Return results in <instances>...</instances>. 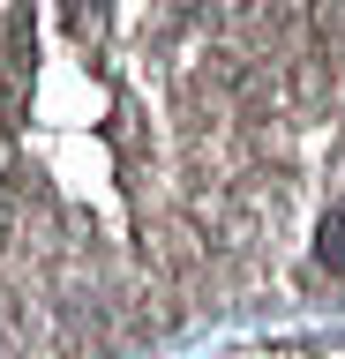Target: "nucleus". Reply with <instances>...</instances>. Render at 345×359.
I'll return each mask as SVG.
<instances>
[{"label":"nucleus","instance_id":"f257e3e1","mask_svg":"<svg viewBox=\"0 0 345 359\" xmlns=\"http://www.w3.org/2000/svg\"><path fill=\"white\" fill-rule=\"evenodd\" d=\"M323 262H330V269L345 277V202L330 210V217H323Z\"/></svg>","mask_w":345,"mask_h":359}]
</instances>
